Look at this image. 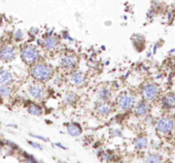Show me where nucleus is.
I'll list each match as a JSON object with an SVG mask.
<instances>
[{
    "label": "nucleus",
    "mask_w": 175,
    "mask_h": 163,
    "mask_svg": "<svg viewBox=\"0 0 175 163\" xmlns=\"http://www.w3.org/2000/svg\"><path fill=\"white\" fill-rule=\"evenodd\" d=\"M30 75L34 81L37 83H47L54 78V68L50 64L45 62H39L35 63L34 65L30 68Z\"/></svg>",
    "instance_id": "f257e3e1"
},
{
    "label": "nucleus",
    "mask_w": 175,
    "mask_h": 163,
    "mask_svg": "<svg viewBox=\"0 0 175 163\" xmlns=\"http://www.w3.org/2000/svg\"><path fill=\"white\" fill-rule=\"evenodd\" d=\"M20 56H21L23 62L25 64L32 66L35 63L39 62L41 60V53L38 48L34 45H24L20 51Z\"/></svg>",
    "instance_id": "f03ea898"
},
{
    "label": "nucleus",
    "mask_w": 175,
    "mask_h": 163,
    "mask_svg": "<svg viewBox=\"0 0 175 163\" xmlns=\"http://www.w3.org/2000/svg\"><path fill=\"white\" fill-rule=\"evenodd\" d=\"M39 42V45H41V47L47 52H57L61 45L59 36L52 34V33L42 37Z\"/></svg>",
    "instance_id": "7ed1b4c3"
},
{
    "label": "nucleus",
    "mask_w": 175,
    "mask_h": 163,
    "mask_svg": "<svg viewBox=\"0 0 175 163\" xmlns=\"http://www.w3.org/2000/svg\"><path fill=\"white\" fill-rule=\"evenodd\" d=\"M136 103V98L133 94L129 92H123L118 97V106L121 111H127L133 108Z\"/></svg>",
    "instance_id": "20e7f679"
},
{
    "label": "nucleus",
    "mask_w": 175,
    "mask_h": 163,
    "mask_svg": "<svg viewBox=\"0 0 175 163\" xmlns=\"http://www.w3.org/2000/svg\"><path fill=\"white\" fill-rule=\"evenodd\" d=\"M59 65L62 69L71 72V71L76 70L78 66V58L73 54H66L61 57Z\"/></svg>",
    "instance_id": "39448f33"
},
{
    "label": "nucleus",
    "mask_w": 175,
    "mask_h": 163,
    "mask_svg": "<svg viewBox=\"0 0 175 163\" xmlns=\"http://www.w3.org/2000/svg\"><path fill=\"white\" fill-rule=\"evenodd\" d=\"M160 95V87L157 84L148 83L143 86L142 88V96L143 100L151 102V101L157 100Z\"/></svg>",
    "instance_id": "423d86ee"
},
{
    "label": "nucleus",
    "mask_w": 175,
    "mask_h": 163,
    "mask_svg": "<svg viewBox=\"0 0 175 163\" xmlns=\"http://www.w3.org/2000/svg\"><path fill=\"white\" fill-rule=\"evenodd\" d=\"M69 82L72 86L77 88H82L87 85L88 83V76L87 73L82 70H74L71 71L69 75Z\"/></svg>",
    "instance_id": "0eeeda50"
},
{
    "label": "nucleus",
    "mask_w": 175,
    "mask_h": 163,
    "mask_svg": "<svg viewBox=\"0 0 175 163\" xmlns=\"http://www.w3.org/2000/svg\"><path fill=\"white\" fill-rule=\"evenodd\" d=\"M29 96L35 100H42L45 97V89L40 83H33L27 89Z\"/></svg>",
    "instance_id": "6e6552de"
},
{
    "label": "nucleus",
    "mask_w": 175,
    "mask_h": 163,
    "mask_svg": "<svg viewBox=\"0 0 175 163\" xmlns=\"http://www.w3.org/2000/svg\"><path fill=\"white\" fill-rule=\"evenodd\" d=\"M18 55L17 49L11 45H5L0 48V59L3 62H11Z\"/></svg>",
    "instance_id": "1a4fd4ad"
},
{
    "label": "nucleus",
    "mask_w": 175,
    "mask_h": 163,
    "mask_svg": "<svg viewBox=\"0 0 175 163\" xmlns=\"http://www.w3.org/2000/svg\"><path fill=\"white\" fill-rule=\"evenodd\" d=\"M157 130L162 134H168L171 133L172 130L174 129V121L167 117L159 119L157 122Z\"/></svg>",
    "instance_id": "9d476101"
},
{
    "label": "nucleus",
    "mask_w": 175,
    "mask_h": 163,
    "mask_svg": "<svg viewBox=\"0 0 175 163\" xmlns=\"http://www.w3.org/2000/svg\"><path fill=\"white\" fill-rule=\"evenodd\" d=\"M96 114L100 117H108L113 111V106L109 101H97L95 106Z\"/></svg>",
    "instance_id": "9b49d317"
},
{
    "label": "nucleus",
    "mask_w": 175,
    "mask_h": 163,
    "mask_svg": "<svg viewBox=\"0 0 175 163\" xmlns=\"http://www.w3.org/2000/svg\"><path fill=\"white\" fill-rule=\"evenodd\" d=\"M15 83V75L9 69H0V85L11 86Z\"/></svg>",
    "instance_id": "f8f14e48"
},
{
    "label": "nucleus",
    "mask_w": 175,
    "mask_h": 163,
    "mask_svg": "<svg viewBox=\"0 0 175 163\" xmlns=\"http://www.w3.org/2000/svg\"><path fill=\"white\" fill-rule=\"evenodd\" d=\"M135 115L138 117H145L147 116L149 113V104L147 101L145 100H140L137 103H135Z\"/></svg>",
    "instance_id": "ddd939ff"
},
{
    "label": "nucleus",
    "mask_w": 175,
    "mask_h": 163,
    "mask_svg": "<svg viewBox=\"0 0 175 163\" xmlns=\"http://www.w3.org/2000/svg\"><path fill=\"white\" fill-rule=\"evenodd\" d=\"M65 127H66V131L69 135H71L73 137H77L82 134L83 132V128L82 126L79 125L78 123H68V124H65Z\"/></svg>",
    "instance_id": "4468645a"
},
{
    "label": "nucleus",
    "mask_w": 175,
    "mask_h": 163,
    "mask_svg": "<svg viewBox=\"0 0 175 163\" xmlns=\"http://www.w3.org/2000/svg\"><path fill=\"white\" fill-rule=\"evenodd\" d=\"M111 96H112V91L108 87H103L99 89V91L97 92L98 101H109Z\"/></svg>",
    "instance_id": "2eb2a0df"
},
{
    "label": "nucleus",
    "mask_w": 175,
    "mask_h": 163,
    "mask_svg": "<svg viewBox=\"0 0 175 163\" xmlns=\"http://www.w3.org/2000/svg\"><path fill=\"white\" fill-rule=\"evenodd\" d=\"M162 106L167 109H171L175 108V94L169 93L164 96L162 99Z\"/></svg>",
    "instance_id": "dca6fc26"
},
{
    "label": "nucleus",
    "mask_w": 175,
    "mask_h": 163,
    "mask_svg": "<svg viewBox=\"0 0 175 163\" xmlns=\"http://www.w3.org/2000/svg\"><path fill=\"white\" fill-rule=\"evenodd\" d=\"M27 111H28V114H30L31 116H34V117H40L42 114H44V109H42V108L36 103H30L27 108Z\"/></svg>",
    "instance_id": "f3484780"
},
{
    "label": "nucleus",
    "mask_w": 175,
    "mask_h": 163,
    "mask_svg": "<svg viewBox=\"0 0 175 163\" xmlns=\"http://www.w3.org/2000/svg\"><path fill=\"white\" fill-rule=\"evenodd\" d=\"M78 100V95L75 92H72V91H69L64 95L63 97V101H64L65 104L67 105H73L74 103H76V101Z\"/></svg>",
    "instance_id": "a211bd4d"
},
{
    "label": "nucleus",
    "mask_w": 175,
    "mask_h": 163,
    "mask_svg": "<svg viewBox=\"0 0 175 163\" xmlns=\"http://www.w3.org/2000/svg\"><path fill=\"white\" fill-rule=\"evenodd\" d=\"M12 93H14V89L11 86L0 85V97L9 98L12 96Z\"/></svg>",
    "instance_id": "6ab92c4d"
},
{
    "label": "nucleus",
    "mask_w": 175,
    "mask_h": 163,
    "mask_svg": "<svg viewBox=\"0 0 175 163\" xmlns=\"http://www.w3.org/2000/svg\"><path fill=\"white\" fill-rule=\"evenodd\" d=\"M134 145H135V148L137 150L146 149L148 146V141H147V138H146V136H140L136 139Z\"/></svg>",
    "instance_id": "aec40b11"
},
{
    "label": "nucleus",
    "mask_w": 175,
    "mask_h": 163,
    "mask_svg": "<svg viewBox=\"0 0 175 163\" xmlns=\"http://www.w3.org/2000/svg\"><path fill=\"white\" fill-rule=\"evenodd\" d=\"M145 163H162V157L158 154H151L145 158Z\"/></svg>",
    "instance_id": "412c9836"
},
{
    "label": "nucleus",
    "mask_w": 175,
    "mask_h": 163,
    "mask_svg": "<svg viewBox=\"0 0 175 163\" xmlns=\"http://www.w3.org/2000/svg\"><path fill=\"white\" fill-rule=\"evenodd\" d=\"M132 42H133L134 45H135V48H137V45H140L141 47H144V42H145V40H144V37L142 35L140 34H135L133 37H132Z\"/></svg>",
    "instance_id": "4be33fe9"
},
{
    "label": "nucleus",
    "mask_w": 175,
    "mask_h": 163,
    "mask_svg": "<svg viewBox=\"0 0 175 163\" xmlns=\"http://www.w3.org/2000/svg\"><path fill=\"white\" fill-rule=\"evenodd\" d=\"M25 37H26V34H25V32L23 31L22 29H18L17 31H15L14 33V39H15V42H23V40L25 39Z\"/></svg>",
    "instance_id": "5701e85b"
},
{
    "label": "nucleus",
    "mask_w": 175,
    "mask_h": 163,
    "mask_svg": "<svg viewBox=\"0 0 175 163\" xmlns=\"http://www.w3.org/2000/svg\"><path fill=\"white\" fill-rule=\"evenodd\" d=\"M100 156H101V160H103V161H105V162H110L113 160L112 155H110L109 153H107V152L101 153V155H99V157Z\"/></svg>",
    "instance_id": "b1692460"
},
{
    "label": "nucleus",
    "mask_w": 175,
    "mask_h": 163,
    "mask_svg": "<svg viewBox=\"0 0 175 163\" xmlns=\"http://www.w3.org/2000/svg\"><path fill=\"white\" fill-rule=\"evenodd\" d=\"M28 144H29L32 148H34V149H36V150H39V151H42V150H44V147H42L40 144H38V142H35V141H28Z\"/></svg>",
    "instance_id": "393cba45"
},
{
    "label": "nucleus",
    "mask_w": 175,
    "mask_h": 163,
    "mask_svg": "<svg viewBox=\"0 0 175 163\" xmlns=\"http://www.w3.org/2000/svg\"><path fill=\"white\" fill-rule=\"evenodd\" d=\"M30 135H31L32 137H34V138L39 139V141H45V142L49 141V139H47V137H44V136H42V135H38V134H33V133H31Z\"/></svg>",
    "instance_id": "a878e982"
},
{
    "label": "nucleus",
    "mask_w": 175,
    "mask_h": 163,
    "mask_svg": "<svg viewBox=\"0 0 175 163\" xmlns=\"http://www.w3.org/2000/svg\"><path fill=\"white\" fill-rule=\"evenodd\" d=\"M38 32H39V29L38 28H36V27H32L31 29H30V31H29V34L31 35V36H36L37 34H38Z\"/></svg>",
    "instance_id": "bb28decb"
},
{
    "label": "nucleus",
    "mask_w": 175,
    "mask_h": 163,
    "mask_svg": "<svg viewBox=\"0 0 175 163\" xmlns=\"http://www.w3.org/2000/svg\"><path fill=\"white\" fill-rule=\"evenodd\" d=\"M23 163H37V161L32 156H27L26 159L23 161Z\"/></svg>",
    "instance_id": "cd10ccee"
},
{
    "label": "nucleus",
    "mask_w": 175,
    "mask_h": 163,
    "mask_svg": "<svg viewBox=\"0 0 175 163\" xmlns=\"http://www.w3.org/2000/svg\"><path fill=\"white\" fill-rule=\"evenodd\" d=\"M62 83H63V78H61V76H58V78H56V81H55V84L56 85H58V86H61L62 85Z\"/></svg>",
    "instance_id": "c85d7f7f"
},
{
    "label": "nucleus",
    "mask_w": 175,
    "mask_h": 163,
    "mask_svg": "<svg viewBox=\"0 0 175 163\" xmlns=\"http://www.w3.org/2000/svg\"><path fill=\"white\" fill-rule=\"evenodd\" d=\"M55 145H56V146H57L58 148H60V149H62V150H67V148L63 146L62 144H59V142H55Z\"/></svg>",
    "instance_id": "c756f323"
},
{
    "label": "nucleus",
    "mask_w": 175,
    "mask_h": 163,
    "mask_svg": "<svg viewBox=\"0 0 175 163\" xmlns=\"http://www.w3.org/2000/svg\"><path fill=\"white\" fill-rule=\"evenodd\" d=\"M147 15H148V17H151H151H154V15H156V12H154V9H151V11L148 12Z\"/></svg>",
    "instance_id": "7c9ffc66"
},
{
    "label": "nucleus",
    "mask_w": 175,
    "mask_h": 163,
    "mask_svg": "<svg viewBox=\"0 0 175 163\" xmlns=\"http://www.w3.org/2000/svg\"><path fill=\"white\" fill-rule=\"evenodd\" d=\"M1 151H2V146L0 145V153H1Z\"/></svg>",
    "instance_id": "2f4dec72"
}]
</instances>
